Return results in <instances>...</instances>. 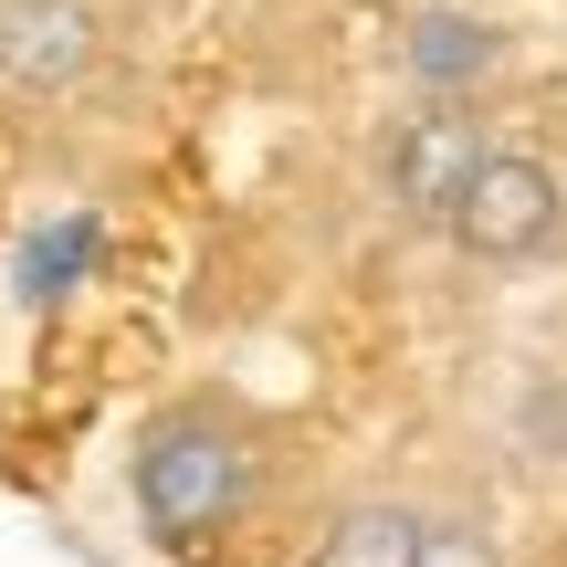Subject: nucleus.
<instances>
[{"label":"nucleus","mask_w":567,"mask_h":567,"mask_svg":"<svg viewBox=\"0 0 567 567\" xmlns=\"http://www.w3.org/2000/svg\"><path fill=\"white\" fill-rule=\"evenodd\" d=\"M421 515L431 505H410V494H347V505L316 526L305 567H410L421 557Z\"/></svg>","instance_id":"39448f33"},{"label":"nucleus","mask_w":567,"mask_h":567,"mask_svg":"<svg viewBox=\"0 0 567 567\" xmlns=\"http://www.w3.org/2000/svg\"><path fill=\"white\" fill-rule=\"evenodd\" d=\"M95 11L84 0H0V84L21 95H63L95 74Z\"/></svg>","instance_id":"20e7f679"},{"label":"nucleus","mask_w":567,"mask_h":567,"mask_svg":"<svg viewBox=\"0 0 567 567\" xmlns=\"http://www.w3.org/2000/svg\"><path fill=\"white\" fill-rule=\"evenodd\" d=\"M484 116L473 105H421V116H400L389 126V147H379V189H389V210L400 221H421V231H442V210L463 200V179H473V158H484Z\"/></svg>","instance_id":"7ed1b4c3"},{"label":"nucleus","mask_w":567,"mask_h":567,"mask_svg":"<svg viewBox=\"0 0 567 567\" xmlns=\"http://www.w3.org/2000/svg\"><path fill=\"white\" fill-rule=\"evenodd\" d=\"M494 53H505V32H494V21H463V11H431V21H421V42H410V63H421L431 84L484 74Z\"/></svg>","instance_id":"423d86ee"},{"label":"nucleus","mask_w":567,"mask_h":567,"mask_svg":"<svg viewBox=\"0 0 567 567\" xmlns=\"http://www.w3.org/2000/svg\"><path fill=\"white\" fill-rule=\"evenodd\" d=\"M126 505L168 567H231L274 505V431L231 389H179L126 442Z\"/></svg>","instance_id":"f257e3e1"},{"label":"nucleus","mask_w":567,"mask_h":567,"mask_svg":"<svg viewBox=\"0 0 567 567\" xmlns=\"http://www.w3.org/2000/svg\"><path fill=\"white\" fill-rule=\"evenodd\" d=\"M442 243L484 274H515V264H547L567 243V179L526 147H484L463 179V200L442 210Z\"/></svg>","instance_id":"f03ea898"},{"label":"nucleus","mask_w":567,"mask_h":567,"mask_svg":"<svg viewBox=\"0 0 567 567\" xmlns=\"http://www.w3.org/2000/svg\"><path fill=\"white\" fill-rule=\"evenodd\" d=\"M410 567H505V536L484 515H421V557Z\"/></svg>","instance_id":"0eeeda50"}]
</instances>
